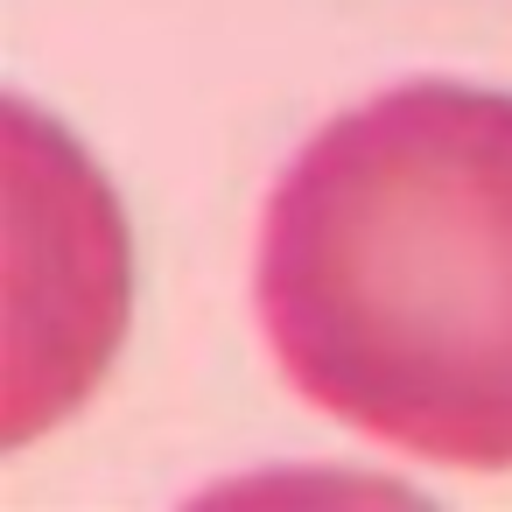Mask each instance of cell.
I'll list each match as a JSON object with an SVG mask.
<instances>
[{"instance_id":"obj_2","label":"cell","mask_w":512,"mask_h":512,"mask_svg":"<svg viewBox=\"0 0 512 512\" xmlns=\"http://www.w3.org/2000/svg\"><path fill=\"white\" fill-rule=\"evenodd\" d=\"M8 134V372L0 449H29L71 421L120 358L134 309V246L113 183L22 92L0 106Z\"/></svg>"},{"instance_id":"obj_1","label":"cell","mask_w":512,"mask_h":512,"mask_svg":"<svg viewBox=\"0 0 512 512\" xmlns=\"http://www.w3.org/2000/svg\"><path fill=\"white\" fill-rule=\"evenodd\" d=\"M274 372L435 470H512V92L407 78L323 120L253 239Z\"/></svg>"}]
</instances>
